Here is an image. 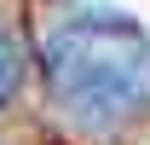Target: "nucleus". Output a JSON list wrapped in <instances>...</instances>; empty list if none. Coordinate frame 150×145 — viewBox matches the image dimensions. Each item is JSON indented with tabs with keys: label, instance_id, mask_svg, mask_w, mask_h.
<instances>
[{
	"label": "nucleus",
	"instance_id": "1",
	"mask_svg": "<svg viewBox=\"0 0 150 145\" xmlns=\"http://www.w3.org/2000/svg\"><path fill=\"white\" fill-rule=\"evenodd\" d=\"M46 93L87 134H104L150 99V41L115 18H75L46 41Z\"/></svg>",
	"mask_w": 150,
	"mask_h": 145
},
{
	"label": "nucleus",
	"instance_id": "2",
	"mask_svg": "<svg viewBox=\"0 0 150 145\" xmlns=\"http://www.w3.org/2000/svg\"><path fill=\"white\" fill-rule=\"evenodd\" d=\"M18 81H23V52H18V35L0 23V105H12Z\"/></svg>",
	"mask_w": 150,
	"mask_h": 145
}]
</instances>
